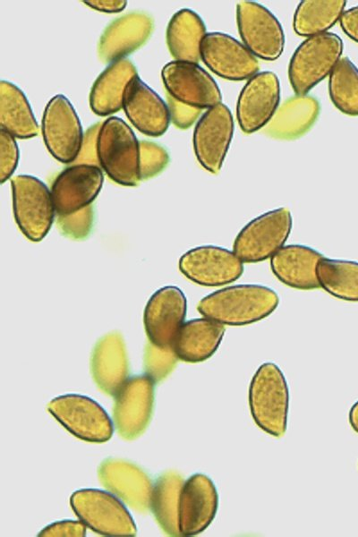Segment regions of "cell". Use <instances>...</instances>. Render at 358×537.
I'll return each instance as SVG.
<instances>
[{"label": "cell", "instance_id": "cell-4", "mask_svg": "<svg viewBox=\"0 0 358 537\" xmlns=\"http://www.w3.org/2000/svg\"><path fill=\"white\" fill-rule=\"evenodd\" d=\"M343 42L335 33L307 38L294 51L288 66V77L296 95H306L331 73L340 60Z\"/></svg>", "mask_w": 358, "mask_h": 537}, {"label": "cell", "instance_id": "cell-35", "mask_svg": "<svg viewBox=\"0 0 358 537\" xmlns=\"http://www.w3.org/2000/svg\"><path fill=\"white\" fill-rule=\"evenodd\" d=\"M140 175L146 180L158 175L169 162L167 151L160 145L148 141H140Z\"/></svg>", "mask_w": 358, "mask_h": 537}, {"label": "cell", "instance_id": "cell-5", "mask_svg": "<svg viewBox=\"0 0 358 537\" xmlns=\"http://www.w3.org/2000/svg\"><path fill=\"white\" fill-rule=\"evenodd\" d=\"M70 504L78 518L98 534L113 537L137 534L131 514L113 493L98 489H81L72 494Z\"/></svg>", "mask_w": 358, "mask_h": 537}, {"label": "cell", "instance_id": "cell-25", "mask_svg": "<svg viewBox=\"0 0 358 537\" xmlns=\"http://www.w3.org/2000/svg\"><path fill=\"white\" fill-rule=\"evenodd\" d=\"M224 334V325L214 320L206 317L191 320L180 328L173 349L183 362H200L214 354Z\"/></svg>", "mask_w": 358, "mask_h": 537}, {"label": "cell", "instance_id": "cell-10", "mask_svg": "<svg viewBox=\"0 0 358 537\" xmlns=\"http://www.w3.org/2000/svg\"><path fill=\"white\" fill-rule=\"evenodd\" d=\"M237 27L243 45L263 60L273 61L283 53L285 35L276 16L263 5L241 1L236 6Z\"/></svg>", "mask_w": 358, "mask_h": 537}, {"label": "cell", "instance_id": "cell-33", "mask_svg": "<svg viewBox=\"0 0 358 537\" xmlns=\"http://www.w3.org/2000/svg\"><path fill=\"white\" fill-rule=\"evenodd\" d=\"M328 92L338 110L358 115V68L349 58H341L329 74Z\"/></svg>", "mask_w": 358, "mask_h": 537}, {"label": "cell", "instance_id": "cell-3", "mask_svg": "<svg viewBox=\"0 0 358 537\" xmlns=\"http://www.w3.org/2000/svg\"><path fill=\"white\" fill-rule=\"evenodd\" d=\"M251 414L265 432L281 437L287 426L289 392L286 378L273 362L259 367L249 388Z\"/></svg>", "mask_w": 358, "mask_h": 537}, {"label": "cell", "instance_id": "cell-16", "mask_svg": "<svg viewBox=\"0 0 358 537\" xmlns=\"http://www.w3.org/2000/svg\"><path fill=\"white\" fill-rule=\"evenodd\" d=\"M280 100V85L272 72H262L248 80L240 92L236 116L241 130L252 133L265 127L276 113Z\"/></svg>", "mask_w": 358, "mask_h": 537}, {"label": "cell", "instance_id": "cell-9", "mask_svg": "<svg viewBox=\"0 0 358 537\" xmlns=\"http://www.w3.org/2000/svg\"><path fill=\"white\" fill-rule=\"evenodd\" d=\"M42 137L56 160L64 164L76 161L83 132L79 117L64 95H55L47 104L42 117Z\"/></svg>", "mask_w": 358, "mask_h": 537}, {"label": "cell", "instance_id": "cell-43", "mask_svg": "<svg viewBox=\"0 0 358 537\" xmlns=\"http://www.w3.org/2000/svg\"><path fill=\"white\" fill-rule=\"evenodd\" d=\"M349 422L352 428L358 433V401L350 409Z\"/></svg>", "mask_w": 358, "mask_h": 537}, {"label": "cell", "instance_id": "cell-14", "mask_svg": "<svg viewBox=\"0 0 358 537\" xmlns=\"http://www.w3.org/2000/svg\"><path fill=\"white\" fill-rule=\"evenodd\" d=\"M233 133V116L225 104L209 108L199 119L193 132V149L199 163L207 171H220Z\"/></svg>", "mask_w": 358, "mask_h": 537}, {"label": "cell", "instance_id": "cell-18", "mask_svg": "<svg viewBox=\"0 0 358 537\" xmlns=\"http://www.w3.org/2000/svg\"><path fill=\"white\" fill-rule=\"evenodd\" d=\"M186 298L176 286H165L149 298L143 321L149 342L158 347H173L175 338L184 323Z\"/></svg>", "mask_w": 358, "mask_h": 537}, {"label": "cell", "instance_id": "cell-13", "mask_svg": "<svg viewBox=\"0 0 358 537\" xmlns=\"http://www.w3.org/2000/svg\"><path fill=\"white\" fill-rule=\"evenodd\" d=\"M179 269L198 285L218 286L237 280L243 272V262L233 251L204 245L186 251L179 260Z\"/></svg>", "mask_w": 358, "mask_h": 537}, {"label": "cell", "instance_id": "cell-1", "mask_svg": "<svg viewBox=\"0 0 358 537\" xmlns=\"http://www.w3.org/2000/svg\"><path fill=\"white\" fill-rule=\"evenodd\" d=\"M279 299L260 285H236L217 290L200 301L197 309L206 318L223 325L243 326L270 315Z\"/></svg>", "mask_w": 358, "mask_h": 537}, {"label": "cell", "instance_id": "cell-36", "mask_svg": "<svg viewBox=\"0 0 358 537\" xmlns=\"http://www.w3.org/2000/svg\"><path fill=\"white\" fill-rule=\"evenodd\" d=\"M93 221V209L90 205L81 210L58 216L57 224L61 232L72 239H81L89 234Z\"/></svg>", "mask_w": 358, "mask_h": 537}, {"label": "cell", "instance_id": "cell-22", "mask_svg": "<svg viewBox=\"0 0 358 537\" xmlns=\"http://www.w3.org/2000/svg\"><path fill=\"white\" fill-rule=\"evenodd\" d=\"M123 109L132 124L145 135L161 136L169 126L168 106L138 75L125 88Z\"/></svg>", "mask_w": 358, "mask_h": 537}, {"label": "cell", "instance_id": "cell-32", "mask_svg": "<svg viewBox=\"0 0 358 537\" xmlns=\"http://www.w3.org/2000/svg\"><path fill=\"white\" fill-rule=\"evenodd\" d=\"M317 277L320 286L334 297L358 302V262L323 257Z\"/></svg>", "mask_w": 358, "mask_h": 537}, {"label": "cell", "instance_id": "cell-6", "mask_svg": "<svg viewBox=\"0 0 358 537\" xmlns=\"http://www.w3.org/2000/svg\"><path fill=\"white\" fill-rule=\"evenodd\" d=\"M15 221L32 242L41 241L54 221L55 209L51 191L32 175H20L11 180Z\"/></svg>", "mask_w": 358, "mask_h": 537}, {"label": "cell", "instance_id": "cell-38", "mask_svg": "<svg viewBox=\"0 0 358 537\" xmlns=\"http://www.w3.org/2000/svg\"><path fill=\"white\" fill-rule=\"evenodd\" d=\"M170 119L180 129L191 127L201 113V109L183 104L167 95Z\"/></svg>", "mask_w": 358, "mask_h": 537}, {"label": "cell", "instance_id": "cell-20", "mask_svg": "<svg viewBox=\"0 0 358 537\" xmlns=\"http://www.w3.org/2000/svg\"><path fill=\"white\" fill-rule=\"evenodd\" d=\"M98 479L107 490L141 513L150 509L153 484L136 465L117 458L104 460L98 467Z\"/></svg>", "mask_w": 358, "mask_h": 537}, {"label": "cell", "instance_id": "cell-7", "mask_svg": "<svg viewBox=\"0 0 358 537\" xmlns=\"http://www.w3.org/2000/svg\"><path fill=\"white\" fill-rule=\"evenodd\" d=\"M292 215L279 208L250 221L235 237L233 251L244 263L271 258L281 249L292 229Z\"/></svg>", "mask_w": 358, "mask_h": 537}, {"label": "cell", "instance_id": "cell-26", "mask_svg": "<svg viewBox=\"0 0 358 537\" xmlns=\"http://www.w3.org/2000/svg\"><path fill=\"white\" fill-rule=\"evenodd\" d=\"M135 76L136 67L129 59L109 64L92 85L90 94L91 110L99 116L118 112L123 108L125 88Z\"/></svg>", "mask_w": 358, "mask_h": 537}, {"label": "cell", "instance_id": "cell-11", "mask_svg": "<svg viewBox=\"0 0 358 537\" xmlns=\"http://www.w3.org/2000/svg\"><path fill=\"white\" fill-rule=\"evenodd\" d=\"M154 381L145 375L127 379L115 393V427L122 438L132 440L147 428L154 405Z\"/></svg>", "mask_w": 358, "mask_h": 537}, {"label": "cell", "instance_id": "cell-21", "mask_svg": "<svg viewBox=\"0 0 358 537\" xmlns=\"http://www.w3.org/2000/svg\"><path fill=\"white\" fill-rule=\"evenodd\" d=\"M153 19L140 11L131 12L113 21L100 36L98 53L104 63L124 59L141 47L150 37Z\"/></svg>", "mask_w": 358, "mask_h": 537}, {"label": "cell", "instance_id": "cell-29", "mask_svg": "<svg viewBox=\"0 0 358 537\" xmlns=\"http://www.w3.org/2000/svg\"><path fill=\"white\" fill-rule=\"evenodd\" d=\"M0 124L14 138L37 136L38 125L23 92L7 81L0 82Z\"/></svg>", "mask_w": 358, "mask_h": 537}, {"label": "cell", "instance_id": "cell-17", "mask_svg": "<svg viewBox=\"0 0 358 537\" xmlns=\"http://www.w3.org/2000/svg\"><path fill=\"white\" fill-rule=\"evenodd\" d=\"M104 181L98 166L76 164L55 179L51 194L57 216H66L91 205Z\"/></svg>", "mask_w": 358, "mask_h": 537}, {"label": "cell", "instance_id": "cell-24", "mask_svg": "<svg viewBox=\"0 0 358 537\" xmlns=\"http://www.w3.org/2000/svg\"><path fill=\"white\" fill-rule=\"evenodd\" d=\"M90 369L99 389L115 396L128 375V359L121 334L112 332L97 342L91 354Z\"/></svg>", "mask_w": 358, "mask_h": 537}, {"label": "cell", "instance_id": "cell-23", "mask_svg": "<svg viewBox=\"0 0 358 537\" xmlns=\"http://www.w3.org/2000/svg\"><path fill=\"white\" fill-rule=\"evenodd\" d=\"M323 255L300 244L283 246L270 258L273 274L283 284L296 289L320 288L317 266Z\"/></svg>", "mask_w": 358, "mask_h": 537}, {"label": "cell", "instance_id": "cell-37", "mask_svg": "<svg viewBox=\"0 0 358 537\" xmlns=\"http://www.w3.org/2000/svg\"><path fill=\"white\" fill-rule=\"evenodd\" d=\"M19 160V149L13 135L0 129V182L4 183L14 173Z\"/></svg>", "mask_w": 358, "mask_h": 537}, {"label": "cell", "instance_id": "cell-39", "mask_svg": "<svg viewBox=\"0 0 358 537\" xmlns=\"http://www.w3.org/2000/svg\"><path fill=\"white\" fill-rule=\"evenodd\" d=\"M86 535V525L80 521L64 520L55 522L42 529L38 536L57 537V536H76L82 537Z\"/></svg>", "mask_w": 358, "mask_h": 537}, {"label": "cell", "instance_id": "cell-12", "mask_svg": "<svg viewBox=\"0 0 358 537\" xmlns=\"http://www.w3.org/2000/svg\"><path fill=\"white\" fill-rule=\"evenodd\" d=\"M161 77L167 95L179 102L200 109L221 103L217 84L198 64L172 61L163 67Z\"/></svg>", "mask_w": 358, "mask_h": 537}, {"label": "cell", "instance_id": "cell-27", "mask_svg": "<svg viewBox=\"0 0 358 537\" xmlns=\"http://www.w3.org/2000/svg\"><path fill=\"white\" fill-rule=\"evenodd\" d=\"M320 104L310 96L296 95L277 109L263 132L278 140H294L310 130L318 118Z\"/></svg>", "mask_w": 358, "mask_h": 537}, {"label": "cell", "instance_id": "cell-34", "mask_svg": "<svg viewBox=\"0 0 358 537\" xmlns=\"http://www.w3.org/2000/svg\"><path fill=\"white\" fill-rule=\"evenodd\" d=\"M177 360L173 347L162 348L149 342L144 354L145 374L158 383L174 370Z\"/></svg>", "mask_w": 358, "mask_h": 537}, {"label": "cell", "instance_id": "cell-15", "mask_svg": "<svg viewBox=\"0 0 358 537\" xmlns=\"http://www.w3.org/2000/svg\"><path fill=\"white\" fill-rule=\"evenodd\" d=\"M200 59L215 74L229 81L251 79L260 69L257 58L243 44L221 32L206 34Z\"/></svg>", "mask_w": 358, "mask_h": 537}, {"label": "cell", "instance_id": "cell-30", "mask_svg": "<svg viewBox=\"0 0 358 537\" xmlns=\"http://www.w3.org/2000/svg\"><path fill=\"white\" fill-rule=\"evenodd\" d=\"M183 482V478L177 472L167 471L153 484L150 509L160 527L170 536H181L178 507Z\"/></svg>", "mask_w": 358, "mask_h": 537}, {"label": "cell", "instance_id": "cell-42", "mask_svg": "<svg viewBox=\"0 0 358 537\" xmlns=\"http://www.w3.org/2000/svg\"><path fill=\"white\" fill-rule=\"evenodd\" d=\"M83 3L94 10L109 13H120L127 4V1L124 0H91Z\"/></svg>", "mask_w": 358, "mask_h": 537}, {"label": "cell", "instance_id": "cell-19", "mask_svg": "<svg viewBox=\"0 0 358 537\" xmlns=\"http://www.w3.org/2000/svg\"><path fill=\"white\" fill-rule=\"evenodd\" d=\"M218 507L217 489L207 475L190 476L181 490L178 507V527L181 536L202 533L213 521Z\"/></svg>", "mask_w": 358, "mask_h": 537}, {"label": "cell", "instance_id": "cell-8", "mask_svg": "<svg viewBox=\"0 0 358 537\" xmlns=\"http://www.w3.org/2000/svg\"><path fill=\"white\" fill-rule=\"evenodd\" d=\"M47 411L76 438L93 443L109 440L113 422L104 408L93 399L78 394L59 396L47 405Z\"/></svg>", "mask_w": 358, "mask_h": 537}, {"label": "cell", "instance_id": "cell-2", "mask_svg": "<svg viewBox=\"0 0 358 537\" xmlns=\"http://www.w3.org/2000/svg\"><path fill=\"white\" fill-rule=\"evenodd\" d=\"M97 149L98 164L111 180L124 186L139 184V141L124 120L111 116L101 124Z\"/></svg>", "mask_w": 358, "mask_h": 537}, {"label": "cell", "instance_id": "cell-28", "mask_svg": "<svg viewBox=\"0 0 358 537\" xmlns=\"http://www.w3.org/2000/svg\"><path fill=\"white\" fill-rule=\"evenodd\" d=\"M201 18L191 9H181L169 21L166 29V44L175 61L198 64L200 45L206 36Z\"/></svg>", "mask_w": 358, "mask_h": 537}, {"label": "cell", "instance_id": "cell-40", "mask_svg": "<svg viewBox=\"0 0 358 537\" xmlns=\"http://www.w3.org/2000/svg\"><path fill=\"white\" fill-rule=\"evenodd\" d=\"M100 126L99 123L91 125L83 135L81 149L76 159L78 164L97 166L98 163L97 144Z\"/></svg>", "mask_w": 358, "mask_h": 537}, {"label": "cell", "instance_id": "cell-41", "mask_svg": "<svg viewBox=\"0 0 358 537\" xmlns=\"http://www.w3.org/2000/svg\"><path fill=\"white\" fill-rule=\"evenodd\" d=\"M339 21L343 31L358 43V6L345 11Z\"/></svg>", "mask_w": 358, "mask_h": 537}, {"label": "cell", "instance_id": "cell-31", "mask_svg": "<svg viewBox=\"0 0 358 537\" xmlns=\"http://www.w3.org/2000/svg\"><path fill=\"white\" fill-rule=\"evenodd\" d=\"M346 1L304 0L298 4L294 16V30L303 37L326 33L340 20Z\"/></svg>", "mask_w": 358, "mask_h": 537}]
</instances>
